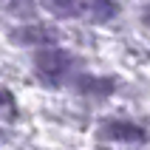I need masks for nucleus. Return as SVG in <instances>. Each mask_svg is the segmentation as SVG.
<instances>
[{
  "label": "nucleus",
  "mask_w": 150,
  "mask_h": 150,
  "mask_svg": "<svg viewBox=\"0 0 150 150\" xmlns=\"http://www.w3.org/2000/svg\"><path fill=\"white\" fill-rule=\"evenodd\" d=\"M34 68H37L40 79L57 85V82L65 79L68 68H71V54L57 51V48H45V51H40V54L34 57Z\"/></svg>",
  "instance_id": "f257e3e1"
},
{
  "label": "nucleus",
  "mask_w": 150,
  "mask_h": 150,
  "mask_svg": "<svg viewBox=\"0 0 150 150\" xmlns=\"http://www.w3.org/2000/svg\"><path fill=\"white\" fill-rule=\"evenodd\" d=\"M102 133L108 139H116V142H142L144 139V130L130 125V122H108Z\"/></svg>",
  "instance_id": "f03ea898"
},
{
  "label": "nucleus",
  "mask_w": 150,
  "mask_h": 150,
  "mask_svg": "<svg viewBox=\"0 0 150 150\" xmlns=\"http://www.w3.org/2000/svg\"><path fill=\"white\" fill-rule=\"evenodd\" d=\"M82 8L88 11V17H93V20H99V23H105V20H110V17L119 11L116 0H82Z\"/></svg>",
  "instance_id": "7ed1b4c3"
},
{
  "label": "nucleus",
  "mask_w": 150,
  "mask_h": 150,
  "mask_svg": "<svg viewBox=\"0 0 150 150\" xmlns=\"http://www.w3.org/2000/svg\"><path fill=\"white\" fill-rule=\"evenodd\" d=\"M14 40L17 42H48V40H54V28H48V25H28V28L14 31Z\"/></svg>",
  "instance_id": "20e7f679"
},
{
  "label": "nucleus",
  "mask_w": 150,
  "mask_h": 150,
  "mask_svg": "<svg viewBox=\"0 0 150 150\" xmlns=\"http://www.w3.org/2000/svg\"><path fill=\"white\" fill-rule=\"evenodd\" d=\"M42 8L45 11H51V14H57V17H74L79 14V0H40Z\"/></svg>",
  "instance_id": "39448f33"
},
{
  "label": "nucleus",
  "mask_w": 150,
  "mask_h": 150,
  "mask_svg": "<svg viewBox=\"0 0 150 150\" xmlns=\"http://www.w3.org/2000/svg\"><path fill=\"white\" fill-rule=\"evenodd\" d=\"M76 88L82 93H110L113 91V79H91V76H82Z\"/></svg>",
  "instance_id": "423d86ee"
},
{
  "label": "nucleus",
  "mask_w": 150,
  "mask_h": 150,
  "mask_svg": "<svg viewBox=\"0 0 150 150\" xmlns=\"http://www.w3.org/2000/svg\"><path fill=\"white\" fill-rule=\"evenodd\" d=\"M11 105H14L11 93H8L6 88H0V110H11Z\"/></svg>",
  "instance_id": "0eeeda50"
},
{
  "label": "nucleus",
  "mask_w": 150,
  "mask_h": 150,
  "mask_svg": "<svg viewBox=\"0 0 150 150\" xmlns=\"http://www.w3.org/2000/svg\"><path fill=\"white\" fill-rule=\"evenodd\" d=\"M144 23L150 25V8H147V11H144Z\"/></svg>",
  "instance_id": "6e6552de"
}]
</instances>
